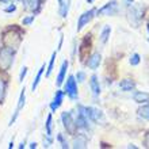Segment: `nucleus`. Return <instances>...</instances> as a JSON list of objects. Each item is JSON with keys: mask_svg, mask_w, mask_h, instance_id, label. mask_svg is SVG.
Here are the masks:
<instances>
[{"mask_svg": "<svg viewBox=\"0 0 149 149\" xmlns=\"http://www.w3.org/2000/svg\"><path fill=\"white\" fill-rule=\"evenodd\" d=\"M142 15H144V7L140 4H132L129 6L127 10V20L133 27H140V23L142 20Z\"/></svg>", "mask_w": 149, "mask_h": 149, "instance_id": "nucleus-1", "label": "nucleus"}, {"mask_svg": "<svg viewBox=\"0 0 149 149\" xmlns=\"http://www.w3.org/2000/svg\"><path fill=\"white\" fill-rule=\"evenodd\" d=\"M14 57H15V50L8 46H4L0 49V69L1 71H8L14 64Z\"/></svg>", "mask_w": 149, "mask_h": 149, "instance_id": "nucleus-2", "label": "nucleus"}, {"mask_svg": "<svg viewBox=\"0 0 149 149\" xmlns=\"http://www.w3.org/2000/svg\"><path fill=\"white\" fill-rule=\"evenodd\" d=\"M64 92L68 95V98L72 100H76L79 96V88H77V80L74 79L73 74H69L67 81L64 84Z\"/></svg>", "mask_w": 149, "mask_h": 149, "instance_id": "nucleus-3", "label": "nucleus"}, {"mask_svg": "<svg viewBox=\"0 0 149 149\" xmlns=\"http://www.w3.org/2000/svg\"><path fill=\"white\" fill-rule=\"evenodd\" d=\"M61 122H63V126L65 127L69 134L74 136L76 132H77V127H76V123H74V118L72 115L71 111H64L61 113Z\"/></svg>", "mask_w": 149, "mask_h": 149, "instance_id": "nucleus-4", "label": "nucleus"}, {"mask_svg": "<svg viewBox=\"0 0 149 149\" xmlns=\"http://www.w3.org/2000/svg\"><path fill=\"white\" fill-rule=\"evenodd\" d=\"M118 12V1L117 0H111L109 3H106L103 7H100L99 10H95L96 16H111L115 15Z\"/></svg>", "mask_w": 149, "mask_h": 149, "instance_id": "nucleus-5", "label": "nucleus"}, {"mask_svg": "<svg viewBox=\"0 0 149 149\" xmlns=\"http://www.w3.org/2000/svg\"><path fill=\"white\" fill-rule=\"evenodd\" d=\"M80 109L83 110V113L87 115V118L90 119L91 122H100L104 119V115H103V113L99 109H96V107H84V106H80Z\"/></svg>", "mask_w": 149, "mask_h": 149, "instance_id": "nucleus-6", "label": "nucleus"}, {"mask_svg": "<svg viewBox=\"0 0 149 149\" xmlns=\"http://www.w3.org/2000/svg\"><path fill=\"white\" fill-rule=\"evenodd\" d=\"M90 119L87 118V115L83 113V110L80 109L79 106V111H77V115L74 118V123H76V127L77 130H90Z\"/></svg>", "mask_w": 149, "mask_h": 149, "instance_id": "nucleus-7", "label": "nucleus"}, {"mask_svg": "<svg viewBox=\"0 0 149 149\" xmlns=\"http://www.w3.org/2000/svg\"><path fill=\"white\" fill-rule=\"evenodd\" d=\"M24 103H26V90L23 88V90H22V92H20L19 100H18L16 109H15V111H14V115H12L11 119H10V122H8V126H12L16 122V119H18V117H19L20 110H22V109L24 107Z\"/></svg>", "mask_w": 149, "mask_h": 149, "instance_id": "nucleus-8", "label": "nucleus"}, {"mask_svg": "<svg viewBox=\"0 0 149 149\" xmlns=\"http://www.w3.org/2000/svg\"><path fill=\"white\" fill-rule=\"evenodd\" d=\"M95 16V10H88V11L83 12L81 15L79 16V20H77V31H81L83 29L86 27L87 24L91 22V19Z\"/></svg>", "mask_w": 149, "mask_h": 149, "instance_id": "nucleus-9", "label": "nucleus"}, {"mask_svg": "<svg viewBox=\"0 0 149 149\" xmlns=\"http://www.w3.org/2000/svg\"><path fill=\"white\" fill-rule=\"evenodd\" d=\"M22 1V6L26 11H30L36 15L37 12L41 10V3L42 0H20Z\"/></svg>", "mask_w": 149, "mask_h": 149, "instance_id": "nucleus-10", "label": "nucleus"}, {"mask_svg": "<svg viewBox=\"0 0 149 149\" xmlns=\"http://www.w3.org/2000/svg\"><path fill=\"white\" fill-rule=\"evenodd\" d=\"M64 96H65V92H64V91H61V90L56 91L54 98H53V100H52V103H50V111H52V113H54V111L57 110L61 104H63Z\"/></svg>", "mask_w": 149, "mask_h": 149, "instance_id": "nucleus-11", "label": "nucleus"}, {"mask_svg": "<svg viewBox=\"0 0 149 149\" xmlns=\"http://www.w3.org/2000/svg\"><path fill=\"white\" fill-rule=\"evenodd\" d=\"M100 61H102V56H100V53L95 52V53L91 54V57L88 58V61H87V67L90 68V69H92V71H95L96 68H99Z\"/></svg>", "mask_w": 149, "mask_h": 149, "instance_id": "nucleus-12", "label": "nucleus"}, {"mask_svg": "<svg viewBox=\"0 0 149 149\" xmlns=\"http://www.w3.org/2000/svg\"><path fill=\"white\" fill-rule=\"evenodd\" d=\"M68 67H69V63L65 60V61L63 63V65H61V68H60V72H58V74H57V79H56V84H57V87L63 86L64 80H65V76H67Z\"/></svg>", "mask_w": 149, "mask_h": 149, "instance_id": "nucleus-13", "label": "nucleus"}, {"mask_svg": "<svg viewBox=\"0 0 149 149\" xmlns=\"http://www.w3.org/2000/svg\"><path fill=\"white\" fill-rule=\"evenodd\" d=\"M72 146L74 149H83L87 146V137L84 134H77L72 140Z\"/></svg>", "mask_w": 149, "mask_h": 149, "instance_id": "nucleus-14", "label": "nucleus"}, {"mask_svg": "<svg viewBox=\"0 0 149 149\" xmlns=\"http://www.w3.org/2000/svg\"><path fill=\"white\" fill-rule=\"evenodd\" d=\"M90 87H91V91L94 96H99L100 95V84H99V80H98V76L96 74H92L90 79Z\"/></svg>", "mask_w": 149, "mask_h": 149, "instance_id": "nucleus-15", "label": "nucleus"}, {"mask_svg": "<svg viewBox=\"0 0 149 149\" xmlns=\"http://www.w3.org/2000/svg\"><path fill=\"white\" fill-rule=\"evenodd\" d=\"M133 99L138 104H144V103L149 102V94L148 92H142V91H137V92H134Z\"/></svg>", "mask_w": 149, "mask_h": 149, "instance_id": "nucleus-16", "label": "nucleus"}, {"mask_svg": "<svg viewBox=\"0 0 149 149\" xmlns=\"http://www.w3.org/2000/svg\"><path fill=\"white\" fill-rule=\"evenodd\" d=\"M119 88L125 92H129V91H133L136 88V83L132 80V79H123L119 83Z\"/></svg>", "mask_w": 149, "mask_h": 149, "instance_id": "nucleus-17", "label": "nucleus"}, {"mask_svg": "<svg viewBox=\"0 0 149 149\" xmlns=\"http://www.w3.org/2000/svg\"><path fill=\"white\" fill-rule=\"evenodd\" d=\"M45 69H46V67H45V64H42V65H41V68L38 69V72H37V76H36V79H34V81H33V84H31V91H33V92L37 90V87H38L39 81H41V77H42V74H43V72H45Z\"/></svg>", "mask_w": 149, "mask_h": 149, "instance_id": "nucleus-18", "label": "nucleus"}, {"mask_svg": "<svg viewBox=\"0 0 149 149\" xmlns=\"http://www.w3.org/2000/svg\"><path fill=\"white\" fill-rule=\"evenodd\" d=\"M45 132H46V137L52 138V134H53V117H52V113L47 114L46 122H45Z\"/></svg>", "mask_w": 149, "mask_h": 149, "instance_id": "nucleus-19", "label": "nucleus"}, {"mask_svg": "<svg viewBox=\"0 0 149 149\" xmlns=\"http://www.w3.org/2000/svg\"><path fill=\"white\" fill-rule=\"evenodd\" d=\"M110 34H111V27H110V26H104V27H103V30H102V33H100V41H102V43H104V45H106V43L109 42Z\"/></svg>", "mask_w": 149, "mask_h": 149, "instance_id": "nucleus-20", "label": "nucleus"}, {"mask_svg": "<svg viewBox=\"0 0 149 149\" xmlns=\"http://www.w3.org/2000/svg\"><path fill=\"white\" fill-rule=\"evenodd\" d=\"M56 57H57V52H53L52 53V57H50V61L47 64V69H46V77H49L54 69V63H56Z\"/></svg>", "mask_w": 149, "mask_h": 149, "instance_id": "nucleus-21", "label": "nucleus"}, {"mask_svg": "<svg viewBox=\"0 0 149 149\" xmlns=\"http://www.w3.org/2000/svg\"><path fill=\"white\" fill-rule=\"evenodd\" d=\"M137 113H138V115H140L142 119H145V121H149V104L144 103V106L140 107Z\"/></svg>", "mask_w": 149, "mask_h": 149, "instance_id": "nucleus-22", "label": "nucleus"}, {"mask_svg": "<svg viewBox=\"0 0 149 149\" xmlns=\"http://www.w3.org/2000/svg\"><path fill=\"white\" fill-rule=\"evenodd\" d=\"M57 141L60 142V146H61L63 149H68V148H69V142H68V140L65 138V136H64L63 133L57 134Z\"/></svg>", "mask_w": 149, "mask_h": 149, "instance_id": "nucleus-23", "label": "nucleus"}, {"mask_svg": "<svg viewBox=\"0 0 149 149\" xmlns=\"http://www.w3.org/2000/svg\"><path fill=\"white\" fill-rule=\"evenodd\" d=\"M6 91H7V84L3 79H0V103H3L4 96H6Z\"/></svg>", "mask_w": 149, "mask_h": 149, "instance_id": "nucleus-24", "label": "nucleus"}, {"mask_svg": "<svg viewBox=\"0 0 149 149\" xmlns=\"http://www.w3.org/2000/svg\"><path fill=\"white\" fill-rule=\"evenodd\" d=\"M130 65H133V67H137L138 64L141 63V57L138 53H133V54L130 56V60H129Z\"/></svg>", "mask_w": 149, "mask_h": 149, "instance_id": "nucleus-25", "label": "nucleus"}, {"mask_svg": "<svg viewBox=\"0 0 149 149\" xmlns=\"http://www.w3.org/2000/svg\"><path fill=\"white\" fill-rule=\"evenodd\" d=\"M69 3H71V0H68V1H65L64 3V6L61 8H58L60 11V15H61V18H67L68 16V10H69Z\"/></svg>", "mask_w": 149, "mask_h": 149, "instance_id": "nucleus-26", "label": "nucleus"}, {"mask_svg": "<svg viewBox=\"0 0 149 149\" xmlns=\"http://www.w3.org/2000/svg\"><path fill=\"white\" fill-rule=\"evenodd\" d=\"M34 19H36V15L33 14V15H29V16H24L23 19H22V24L23 26H30V24L34 22Z\"/></svg>", "mask_w": 149, "mask_h": 149, "instance_id": "nucleus-27", "label": "nucleus"}, {"mask_svg": "<svg viewBox=\"0 0 149 149\" xmlns=\"http://www.w3.org/2000/svg\"><path fill=\"white\" fill-rule=\"evenodd\" d=\"M74 79L77 80L79 83H83L84 80H86V72H83V71H79L77 73L74 74Z\"/></svg>", "mask_w": 149, "mask_h": 149, "instance_id": "nucleus-28", "label": "nucleus"}, {"mask_svg": "<svg viewBox=\"0 0 149 149\" xmlns=\"http://www.w3.org/2000/svg\"><path fill=\"white\" fill-rule=\"evenodd\" d=\"M15 11H16L15 3H10L7 7L4 8V12H6V14H12V12H15Z\"/></svg>", "mask_w": 149, "mask_h": 149, "instance_id": "nucleus-29", "label": "nucleus"}, {"mask_svg": "<svg viewBox=\"0 0 149 149\" xmlns=\"http://www.w3.org/2000/svg\"><path fill=\"white\" fill-rule=\"evenodd\" d=\"M26 74H27V67H23V68H22V71H20V74H19V81L20 83L24 80Z\"/></svg>", "mask_w": 149, "mask_h": 149, "instance_id": "nucleus-30", "label": "nucleus"}, {"mask_svg": "<svg viewBox=\"0 0 149 149\" xmlns=\"http://www.w3.org/2000/svg\"><path fill=\"white\" fill-rule=\"evenodd\" d=\"M63 41H64V37L63 34H61V37H60V43H58V47H57V52L61 50V46H63Z\"/></svg>", "mask_w": 149, "mask_h": 149, "instance_id": "nucleus-31", "label": "nucleus"}, {"mask_svg": "<svg viewBox=\"0 0 149 149\" xmlns=\"http://www.w3.org/2000/svg\"><path fill=\"white\" fill-rule=\"evenodd\" d=\"M10 3H15V0H0V4H10Z\"/></svg>", "mask_w": 149, "mask_h": 149, "instance_id": "nucleus-32", "label": "nucleus"}, {"mask_svg": "<svg viewBox=\"0 0 149 149\" xmlns=\"http://www.w3.org/2000/svg\"><path fill=\"white\" fill-rule=\"evenodd\" d=\"M67 0H57V3H58V8H61L64 6V3H65Z\"/></svg>", "mask_w": 149, "mask_h": 149, "instance_id": "nucleus-33", "label": "nucleus"}, {"mask_svg": "<svg viewBox=\"0 0 149 149\" xmlns=\"http://www.w3.org/2000/svg\"><path fill=\"white\" fill-rule=\"evenodd\" d=\"M37 145H38L37 142H31V144H30V145H29V146H30V148H31V149H36V148H37Z\"/></svg>", "mask_w": 149, "mask_h": 149, "instance_id": "nucleus-34", "label": "nucleus"}, {"mask_svg": "<svg viewBox=\"0 0 149 149\" xmlns=\"http://www.w3.org/2000/svg\"><path fill=\"white\" fill-rule=\"evenodd\" d=\"M145 145H146V148H149V134L146 136V138H145Z\"/></svg>", "mask_w": 149, "mask_h": 149, "instance_id": "nucleus-35", "label": "nucleus"}, {"mask_svg": "<svg viewBox=\"0 0 149 149\" xmlns=\"http://www.w3.org/2000/svg\"><path fill=\"white\" fill-rule=\"evenodd\" d=\"M24 146H26V142H20V145H19V149H23L24 148Z\"/></svg>", "mask_w": 149, "mask_h": 149, "instance_id": "nucleus-36", "label": "nucleus"}, {"mask_svg": "<svg viewBox=\"0 0 149 149\" xmlns=\"http://www.w3.org/2000/svg\"><path fill=\"white\" fill-rule=\"evenodd\" d=\"M8 148H10V149H12V148H14V141H11V142H10V144H8Z\"/></svg>", "mask_w": 149, "mask_h": 149, "instance_id": "nucleus-37", "label": "nucleus"}, {"mask_svg": "<svg viewBox=\"0 0 149 149\" xmlns=\"http://www.w3.org/2000/svg\"><path fill=\"white\" fill-rule=\"evenodd\" d=\"M127 148H133V149H137V146L133 145V144H130V145H127Z\"/></svg>", "mask_w": 149, "mask_h": 149, "instance_id": "nucleus-38", "label": "nucleus"}, {"mask_svg": "<svg viewBox=\"0 0 149 149\" xmlns=\"http://www.w3.org/2000/svg\"><path fill=\"white\" fill-rule=\"evenodd\" d=\"M146 29H148V33H149V22H148V24H146Z\"/></svg>", "mask_w": 149, "mask_h": 149, "instance_id": "nucleus-39", "label": "nucleus"}, {"mask_svg": "<svg viewBox=\"0 0 149 149\" xmlns=\"http://www.w3.org/2000/svg\"><path fill=\"white\" fill-rule=\"evenodd\" d=\"M87 1H88V3H94V0H87Z\"/></svg>", "mask_w": 149, "mask_h": 149, "instance_id": "nucleus-40", "label": "nucleus"}, {"mask_svg": "<svg viewBox=\"0 0 149 149\" xmlns=\"http://www.w3.org/2000/svg\"><path fill=\"white\" fill-rule=\"evenodd\" d=\"M42 1H43V0H42Z\"/></svg>", "mask_w": 149, "mask_h": 149, "instance_id": "nucleus-41", "label": "nucleus"}]
</instances>
